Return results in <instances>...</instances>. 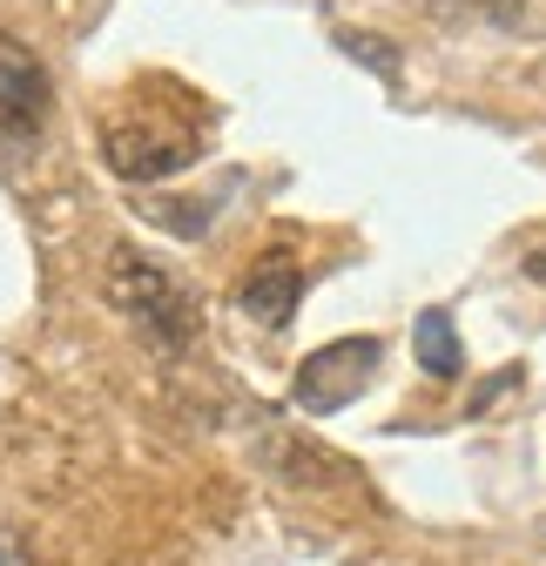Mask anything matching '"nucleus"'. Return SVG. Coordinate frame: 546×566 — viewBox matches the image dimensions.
<instances>
[{
  "instance_id": "nucleus-8",
  "label": "nucleus",
  "mask_w": 546,
  "mask_h": 566,
  "mask_svg": "<svg viewBox=\"0 0 546 566\" xmlns=\"http://www.w3.org/2000/svg\"><path fill=\"white\" fill-rule=\"evenodd\" d=\"M345 48H351L358 61H371V67H378V75H385V82L398 75V61H391V48H385V41H371V34H345Z\"/></svg>"
},
{
  "instance_id": "nucleus-4",
  "label": "nucleus",
  "mask_w": 546,
  "mask_h": 566,
  "mask_svg": "<svg viewBox=\"0 0 546 566\" xmlns=\"http://www.w3.org/2000/svg\"><path fill=\"white\" fill-rule=\"evenodd\" d=\"M102 156L122 182H162L176 169H189L196 142L189 135H156V128H128V122H108L102 128Z\"/></svg>"
},
{
  "instance_id": "nucleus-5",
  "label": "nucleus",
  "mask_w": 546,
  "mask_h": 566,
  "mask_svg": "<svg viewBox=\"0 0 546 566\" xmlns=\"http://www.w3.org/2000/svg\"><path fill=\"white\" fill-rule=\"evenodd\" d=\"M297 297H304V263L284 256V250H270L263 263H250V276L237 283L243 317L263 324V331H284V324L297 317Z\"/></svg>"
},
{
  "instance_id": "nucleus-10",
  "label": "nucleus",
  "mask_w": 546,
  "mask_h": 566,
  "mask_svg": "<svg viewBox=\"0 0 546 566\" xmlns=\"http://www.w3.org/2000/svg\"><path fill=\"white\" fill-rule=\"evenodd\" d=\"M0 566H28V559H21V546H14L8 533H0Z\"/></svg>"
},
{
  "instance_id": "nucleus-9",
  "label": "nucleus",
  "mask_w": 546,
  "mask_h": 566,
  "mask_svg": "<svg viewBox=\"0 0 546 566\" xmlns=\"http://www.w3.org/2000/svg\"><path fill=\"white\" fill-rule=\"evenodd\" d=\"M519 270H526V276H533V283H546V243H533V250H526V263H519Z\"/></svg>"
},
{
  "instance_id": "nucleus-3",
  "label": "nucleus",
  "mask_w": 546,
  "mask_h": 566,
  "mask_svg": "<svg viewBox=\"0 0 546 566\" xmlns=\"http://www.w3.org/2000/svg\"><path fill=\"white\" fill-rule=\"evenodd\" d=\"M48 108H54V82H48L41 54L14 34H0V135H14V142L41 135Z\"/></svg>"
},
{
  "instance_id": "nucleus-2",
  "label": "nucleus",
  "mask_w": 546,
  "mask_h": 566,
  "mask_svg": "<svg viewBox=\"0 0 546 566\" xmlns=\"http://www.w3.org/2000/svg\"><path fill=\"white\" fill-rule=\"evenodd\" d=\"M378 358H385V344H378V337H337V344L311 350V358L297 365V385H291L297 411H311V418H324V411H345V405H351V398L371 385Z\"/></svg>"
},
{
  "instance_id": "nucleus-7",
  "label": "nucleus",
  "mask_w": 546,
  "mask_h": 566,
  "mask_svg": "<svg viewBox=\"0 0 546 566\" xmlns=\"http://www.w3.org/2000/svg\"><path fill=\"white\" fill-rule=\"evenodd\" d=\"M432 21H493V28H513L519 21V0H419Z\"/></svg>"
},
{
  "instance_id": "nucleus-6",
  "label": "nucleus",
  "mask_w": 546,
  "mask_h": 566,
  "mask_svg": "<svg viewBox=\"0 0 546 566\" xmlns=\"http://www.w3.org/2000/svg\"><path fill=\"white\" fill-rule=\"evenodd\" d=\"M412 350H419V371H426V378H439V385L465 378V344H459V324H452L445 304L419 311V324H412Z\"/></svg>"
},
{
  "instance_id": "nucleus-1",
  "label": "nucleus",
  "mask_w": 546,
  "mask_h": 566,
  "mask_svg": "<svg viewBox=\"0 0 546 566\" xmlns=\"http://www.w3.org/2000/svg\"><path fill=\"white\" fill-rule=\"evenodd\" d=\"M108 304L135 331H143L149 344H162V350H182L202 331V311H196V297L176 283V270H162L156 256H143L135 243H115L108 250Z\"/></svg>"
}]
</instances>
